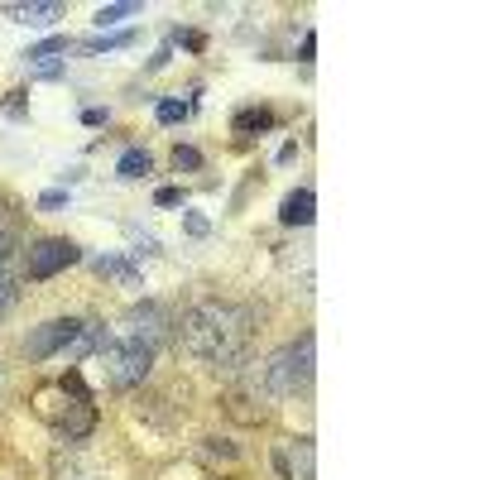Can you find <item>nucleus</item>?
<instances>
[{
    "label": "nucleus",
    "instance_id": "cd10ccee",
    "mask_svg": "<svg viewBox=\"0 0 480 480\" xmlns=\"http://www.w3.org/2000/svg\"><path fill=\"white\" fill-rule=\"evenodd\" d=\"M106 121H111L106 106H87V111H82V125H91V130H97V125H106Z\"/></svg>",
    "mask_w": 480,
    "mask_h": 480
},
{
    "label": "nucleus",
    "instance_id": "0eeeda50",
    "mask_svg": "<svg viewBox=\"0 0 480 480\" xmlns=\"http://www.w3.org/2000/svg\"><path fill=\"white\" fill-rule=\"evenodd\" d=\"M226 408H231V418H240V423H269V413H274V408H269V394L255 384V374L240 384V390L226 394Z\"/></svg>",
    "mask_w": 480,
    "mask_h": 480
},
{
    "label": "nucleus",
    "instance_id": "412c9836",
    "mask_svg": "<svg viewBox=\"0 0 480 480\" xmlns=\"http://www.w3.org/2000/svg\"><path fill=\"white\" fill-rule=\"evenodd\" d=\"M173 169H178V173H197V169H202V154H197L193 145H178V149H173Z\"/></svg>",
    "mask_w": 480,
    "mask_h": 480
},
{
    "label": "nucleus",
    "instance_id": "1a4fd4ad",
    "mask_svg": "<svg viewBox=\"0 0 480 480\" xmlns=\"http://www.w3.org/2000/svg\"><path fill=\"white\" fill-rule=\"evenodd\" d=\"M0 15L15 20V25L43 29V25H53V20H63V5H58V0H29V5H0Z\"/></svg>",
    "mask_w": 480,
    "mask_h": 480
},
{
    "label": "nucleus",
    "instance_id": "2eb2a0df",
    "mask_svg": "<svg viewBox=\"0 0 480 480\" xmlns=\"http://www.w3.org/2000/svg\"><path fill=\"white\" fill-rule=\"evenodd\" d=\"M135 43V29H121V34H97V39H87L82 49L87 53H115V49H130Z\"/></svg>",
    "mask_w": 480,
    "mask_h": 480
},
{
    "label": "nucleus",
    "instance_id": "7c9ffc66",
    "mask_svg": "<svg viewBox=\"0 0 480 480\" xmlns=\"http://www.w3.org/2000/svg\"><path fill=\"white\" fill-rule=\"evenodd\" d=\"M5 111H10V115H15V121H20V115H25V91H10Z\"/></svg>",
    "mask_w": 480,
    "mask_h": 480
},
{
    "label": "nucleus",
    "instance_id": "f8f14e48",
    "mask_svg": "<svg viewBox=\"0 0 480 480\" xmlns=\"http://www.w3.org/2000/svg\"><path fill=\"white\" fill-rule=\"evenodd\" d=\"M91 269H97L101 279H115L121 288H139V284H145V274H139L130 260H121V255H97V260H91Z\"/></svg>",
    "mask_w": 480,
    "mask_h": 480
},
{
    "label": "nucleus",
    "instance_id": "7ed1b4c3",
    "mask_svg": "<svg viewBox=\"0 0 480 480\" xmlns=\"http://www.w3.org/2000/svg\"><path fill=\"white\" fill-rule=\"evenodd\" d=\"M97 366L106 374L111 390H135V384H145L149 370H154V350L130 342V336H106L97 350Z\"/></svg>",
    "mask_w": 480,
    "mask_h": 480
},
{
    "label": "nucleus",
    "instance_id": "c756f323",
    "mask_svg": "<svg viewBox=\"0 0 480 480\" xmlns=\"http://www.w3.org/2000/svg\"><path fill=\"white\" fill-rule=\"evenodd\" d=\"M312 53H318V34H303V49H298V58H303V63H312Z\"/></svg>",
    "mask_w": 480,
    "mask_h": 480
},
{
    "label": "nucleus",
    "instance_id": "39448f33",
    "mask_svg": "<svg viewBox=\"0 0 480 480\" xmlns=\"http://www.w3.org/2000/svg\"><path fill=\"white\" fill-rule=\"evenodd\" d=\"M73 264H82V245L67 240V236H39L29 245V255H25V274L29 279H53V274H63V269H73Z\"/></svg>",
    "mask_w": 480,
    "mask_h": 480
},
{
    "label": "nucleus",
    "instance_id": "bb28decb",
    "mask_svg": "<svg viewBox=\"0 0 480 480\" xmlns=\"http://www.w3.org/2000/svg\"><path fill=\"white\" fill-rule=\"evenodd\" d=\"M173 43H183V49H202V34H197V29H173Z\"/></svg>",
    "mask_w": 480,
    "mask_h": 480
},
{
    "label": "nucleus",
    "instance_id": "b1692460",
    "mask_svg": "<svg viewBox=\"0 0 480 480\" xmlns=\"http://www.w3.org/2000/svg\"><path fill=\"white\" fill-rule=\"evenodd\" d=\"M10 255H15V231H10V226H0V274H5Z\"/></svg>",
    "mask_w": 480,
    "mask_h": 480
},
{
    "label": "nucleus",
    "instance_id": "2f4dec72",
    "mask_svg": "<svg viewBox=\"0 0 480 480\" xmlns=\"http://www.w3.org/2000/svg\"><path fill=\"white\" fill-rule=\"evenodd\" d=\"M169 58H173V49H169V43H163V49H159L154 58H149V73H159V67H169Z\"/></svg>",
    "mask_w": 480,
    "mask_h": 480
},
{
    "label": "nucleus",
    "instance_id": "ddd939ff",
    "mask_svg": "<svg viewBox=\"0 0 480 480\" xmlns=\"http://www.w3.org/2000/svg\"><path fill=\"white\" fill-rule=\"evenodd\" d=\"M231 130H236V135H264V130H274V111L245 106V111L231 115Z\"/></svg>",
    "mask_w": 480,
    "mask_h": 480
},
{
    "label": "nucleus",
    "instance_id": "f03ea898",
    "mask_svg": "<svg viewBox=\"0 0 480 480\" xmlns=\"http://www.w3.org/2000/svg\"><path fill=\"white\" fill-rule=\"evenodd\" d=\"M312 374H318V336L303 332L298 342L274 350V356L255 370V384H260L269 399H294V394H303L312 384Z\"/></svg>",
    "mask_w": 480,
    "mask_h": 480
},
{
    "label": "nucleus",
    "instance_id": "393cba45",
    "mask_svg": "<svg viewBox=\"0 0 480 480\" xmlns=\"http://www.w3.org/2000/svg\"><path fill=\"white\" fill-rule=\"evenodd\" d=\"M20 298V284H15V279H10V274H0V312H5L10 308V303H15Z\"/></svg>",
    "mask_w": 480,
    "mask_h": 480
},
{
    "label": "nucleus",
    "instance_id": "a878e982",
    "mask_svg": "<svg viewBox=\"0 0 480 480\" xmlns=\"http://www.w3.org/2000/svg\"><path fill=\"white\" fill-rule=\"evenodd\" d=\"M183 197H187L183 187H159V193H154V207H178Z\"/></svg>",
    "mask_w": 480,
    "mask_h": 480
},
{
    "label": "nucleus",
    "instance_id": "5701e85b",
    "mask_svg": "<svg viewBox=\"0 0 480 480\" xmlns=\"http://www.w3.org/2000/svg\"><path fill=\"white\" fill-rule=\"evenodd\" d=\"M58 207H67V187H49V193H39V212H58Z\"/></svg>",
    "mask_w": 480,
    "mask_h": 480
},
{
    "label": "nucleus",
    "instance_id": "c85d7f7f",
    "mask_svg": "<svg viewBox=\"0 0 480 480\" xmlns=\"http://www.w3.org/2000/svg\"><path fill=\"white\" fill-rule=\"evenodd\" d=\"M183 231H187V236H207V216L187 212V221H183Z\"/></svg>",
    "mask_w": 480,
    "mask_h": 480
},
{
    "label": "nucleus",
    "instance_id": "dca6fc26",
    "mask_svg": "<svg viewBox=\"0 0 480 480\" xmlns=\"http://www.w3.org/2000/svg\"><path fill=\"white\" fill-rule=\"evenodd\" d=\"M202 456H207V461L236 466V461H240V447H236V442H226V437H207V442H202Z\"/></svg>",
    "mask_w": 480,
    "mask_h": 480
},
{
    "label": "nucleus",
    "instance_id": "aec40b11",
    "mask_svg": "<svg viewBox=\"0 0 480 480\" xmlns=\"http://www.w3.org/2000/svg\"><path fill=\"white\" fill-rule=\"evenodd\" d=\"M53 480H97V476H91L82 461H63V456H58V461H53Z\"/></svg>",
    "mask_w": 480,
    "mask_h": 480
},
{
    "label": "nucleus",
    "instance_id": "4be33fe9",
    "mask_svg": "<svg viewBox=\"0 0 480 480\" xmlns=\"http://www.w3.org/2000/svg\"><path fill=\"white\" fill-rule=\"evenodd\" d=\"M29 73H34V77H43V82H53V77H63V63H58V58H34Z\"/></svg>",
    "mask_w": 480,
    "mask_h": 480
},
{
    "label": "nucleus",
    "instance_id": "4468645a",
    "mask_svg": "<svg viewBox=\"0 0 480 480\" xmlns=\"http://www.w3.org/2000/svg\"><path fill=\"white\" fill-rule=\"evenodd\" d=\"M149 169H154L149 149H125V154H121V163H115V178L135 183V178H149Z\"/></svg>",
    "mask_w": 480,
    "mask_h": 480
},
{
    "label": "nucleus",
    "instance_id": "6e6552de",
    "mask_svg": "<svg viewBox=\"0 0 480 480\" xmlns=\"http://www.w3.org/2000/svg\"><path fill=\"white\" fill-rule=\"evenodd\" d=\"M312 461H318V452H312V437H288L284 447L274 452V466L284 480H312Z\"/></svg>",
    "mask_w": 480,
    "mask_h": 480
},
{
    "label": "nucleus",
    "instance_id": "f257e3e1",
    "mask_svg": "<svg viewBox=\"0 0 480 480\" xmlns=\"http://www.w3.org/2000/svg\"><path fill=\"white\" fill-rule=\"evenodd\" d=\"M255 308L245 303H226V298H197L183 308V318L173 322L178 327V346L187 350L193 360L212 370H226L236 374L245 360H250V346H255Z\"/></svg>",
    "mask_w": 480,
    "mask_h": 480
},
{
    "label": "nucleus",
    "instance_id": "9b49d317",
    "mask_svg": "<svg viewBox=\"0 0 480 480\" xmlns=\"http://www.w3.org/2000/svg\"><path fill=\"white\" fill-rule=\"evenodd\" d=\"M312 216H318L312 187H294V193L284 197V207H279V221H284V226H312Z\"/></svg>",
    "mask_w": 480,
    "mask_h": 480
},
{
    "label": "nucleus",
    "instance_id": "6ab92c4d",
    "mask_svg": "<svg viewBox=\"0 0 480 480\" xmlns=\"http://www.w3.org/2000/svg\"><path fill=\"white\" fill-rule=\"evenodd\" d=\"M58 53H67V34H53V39L34 43V49L25 53V63H34V58H58Z\"/></svg>",
    "mask_w": 480,
    "mask_h": 480
},
{
    "label": "nucleus",
    "instance_id": "f3484780",
    "mask_svg": "<svg viewBox=\"0 0 480 480\" xmlns=\"http://www.w3.org/2000/svg\"><path fill=\"white\" fill-rule=\"evenodd\" d=\"M130 15H139V5H135V0H121V5H101V10H97V29L121 25V20H130Z\"/></svg>",
    "mask_w": 480,
    "mask_h": 480
},
{
    "label": "nucleus",
    "instance_id": "423d86ee",
    "mask_svg": "<svg viewBox=\"0 0 480 480\" xmlns=\"http://www.w3.org/2000/svg\"><path fill=\"white\" fill-rule=\"evenodd\" d=\"M169 332H173L169 308H163V303H149V298L135 303V308L121 318V336H130V342L149 346V350H154L159 342H169Z\"/></svg>",
    "mask_w": 480,
    "mask_h": 480
},
{
    "label": "nucleus",
    "instance_id": "9d476101",
    "mask_svg": "<svg viewBox=\"0 0 480 480\" xmlns=\"http://www.w3.org/2000/svg\"><path fill=\"white\" fill-rule=\"evenodd\" d=\"M91 428H97V408H91V399H73L67 413L58 418V437L63 442H82Z\"/></svg>",
    "mask_w": 480,
    "mask_h": 480
},
{
    "label": "nucleus",
    "instance_id": "20e7f679",
    "mask_svg": "<svg viewBox=\"0 0 480 480\" xmlns=\"http://www.w3.org/2000/svg\"><path fill=\"white\" fill-rule=\"evenodd\" d=\"M87 332V318H49L39 327H29L25 336V356L29 360H53V356H67L77 346V336Z\"/></svg>",
    "mask_w": 480,
    "mask_h": 480
},
{
    "label": "nucleus",
    "instance_id": "a211bd4d",
    "mask_svg": "<svg viewBox=\"0 0 480 480\" xmlns=\"http://www.w3.org/2000/svg\"><path fill=\"white\" fill-rule=\"evenodd\" d=\"M187 101H178V97H163L159 106H154V115H159V125H178V121H187Z\"/></svg>",
    "mask_w": 480,
    "mask_h": 480
}]
</instances>
